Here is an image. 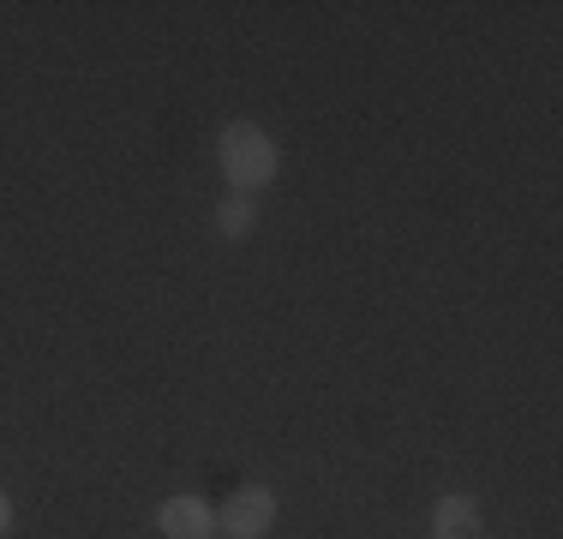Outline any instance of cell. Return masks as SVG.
Masks as SVG:
<instances>
[{
	"mask_svg": "<svg viewBox=\"0 0 563 539\" xmlns=\"http://www.w3.org/2000/svg\"><path fill=\"white\" fill-rule=\"evenodd\" d=\"M222 168H228V180H234V193H252V186L276 180V144L264 139L252 120H234V127L222 132Z\"/></svg>",
	"mask_w": 563,
	"mask_h": 539,
	"instance_id": "obj_1",
	"label": "cell"
},
{
	"mask_svg": "<svg viewBox=\"0 0 563 539\" xmlns=\"http://www.w3.org/2000/svg\"><path fill=\"white\" fill-rule=\"evenodd\" d=\"M276 521V497L264 492V485H240L234 497L222 504V528L228 539H258L264 528Z\"/></svg>",
	"mask_w": 563,
	"mask_h": 539,
	"instance_id": "obj_2",
	"label": "cell"
},
{
	"mask_svg": "<svg viewBox=\"0 0 563 539\" xmlns=\"http://www.w3.org/2000/svg\"><path fill=\"white\" fill-rule=\"evenodd\" d=\"M156 521H163V539H210V509L198 497H168Z\"/></svg>",
	"mask_w": 563,
	"mask_h": 539,
	"instance_id": "obj_3",
	"label": "cell"
},
{
	"mask_svg": "<svg viewBox=\"0 0 563 539\" xmlns=\"http://www.w3.org/2000/svg\"><path fill=\"white\" fill-rule=\"evenodd\" d=\"M438 539H486L479 509L467 504V497H444V504H438Z\"/></svg>",
	"mask_w": 563,
	"mask_h": 539,
	"instance_id": "obj_4",
	"label": "cell"
},
{
	"mask_svg": "<svg viewBox=\"0 0 563 539\" xmlns=\"http://www.w3.org/2000/svg\"><path fill=\"white\" fill-rule=\"evenodd\" d=\"M252 222H258L252 198H246V193H228V198H222V210H217V228H222L228 240H240V234H252Z\"/></svg>",
	"mask_w": 563,
	"mask_h": 539,
	"instance_id": "obj_5",
	"label": "cell"
},
{
	"mask_svg": "<svg viewBox=\"0 0 563 539\" xmlns=\"http://www.w3.org/2000/svg\"><path fill=\"white\" fill-rule=\"evenodd\" d=\"M12 528V504H7V492H0V534Z\"/></svg>",
	"mask_w": 563,
	"mask_h": 539,
	"instance_id": "obj_6",
	"label": "cell"
},
{
	"mask_svg": "<svg viewBox=\"0 0 563 539\" xmlns=\"http://www.w3.org/2000/svg\"><path fill=\"white\" fill-rule=\"evenodd\" d=\"M210 539H217V534H210ZM222 539H228V534H222Z\"/></svg>",
	"mask_w": 563,
	"mask_h": 539,
	"instance_id": "obj_7",
	"label": "cell"
}]
</instances>
